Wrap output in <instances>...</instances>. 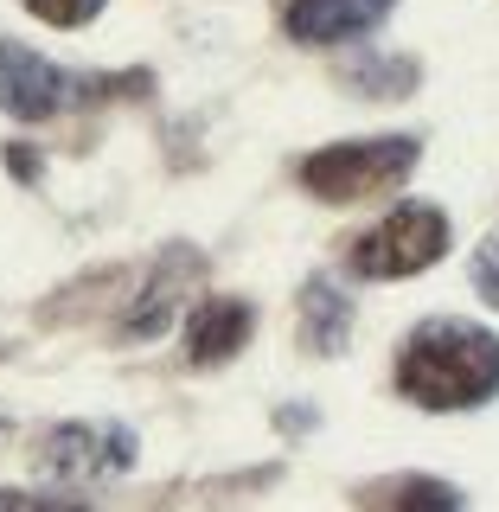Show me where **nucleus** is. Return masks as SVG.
Segmentation results:
<instances>
[{
  "mask_svg": "<svg viewBox=\"0 0 499 512\" xmlns=\"http://www.w3.org/2000/svg\"><path fill=\"white\" fill-rule=\"evenodd\" d=\"M346 90L352 96H378V103H397V96H410L423 84V71H416V58L404 52H378V58H346L340 64Z\"/></svg>",
  "mask_w": 499,
  "mask_h": 512,
  "instance_id": "10",
  "label": "nucleus"
},
{
  "mask_svg": "<svg viewBox=\"0 0 499 512\" xmlns=\"http://www.w3.org/2000/svg\"><path fill=\"white\" fill-rule=\"evenodd\" d=\"M0 506H77V493L71 487H58V493H20V487H7V493H0Z\"/></svg>",
  "mask_w": 499,
  "mask_h": 512,
  "instance_id": "14",
  "label": "nucleus"
},
{
  "mask_svg": "<svg viewBox=\"0 0 499 512\" xmlns=\"http://www.w3.org/2000/svg\"><path fill=\"white\" fill-rule=\"evenodd\" d=\"M26 13L45 20V26H58V32H77V26H90L96 13H103V0H26Z\"/></svg>",
  "mask_w": 499,
  "mask_h": 512,
  "instance_id": "12",
  "label": "nucleus"
},
{
  "mask_svg": "<svg viewBox=\"0 0 499 512\" xmlns=\"http://www.w3.org/2000/svg\"><path fill=\"white\" fill-rule=\"evenodd\" d=\"M365 500L372 506H461V493L448 487V480L410 474V480H378V487H365Z\"/></svg>",
  "mask_w": 499,
  "mask_h": 512,
  "instance_id": "11",
  "label": "nucleus"
},
{
  "mask_svg": "<svg viewBox=\"0 0 499 512\" xmlns=\"http://www.w3.org/2000/svg\"><path fill=\"white\" fill-rule=\"evenodd\" d=\"M250 327H256L250 301H237V295L205 301V308L192 314V333H186L192 365H224V359H237V352L250 346Z\"/></svg>",
  "mask_w": 499,
  "mask_h": 512,
  "instance_id": "8",
  "label": "nucleus"
},
{
  "mask_svg": "<svg viewBox=\"0 0 499 512\" xmlns=\"http://www.w3.org/2000/svg\"><path fill=\"white\" fill-rule=\"evenodd\" d=\"M346 333H352V301L327 276H314L301 288V346L333 359V352H346Z\"/></svg>",
  "mask_w": 499,
  "mask_h": 512,
  "instance_id": "9",
  "label": "nucleus"
},
{
  "mask_svg": "<svg viewBox=\"0 0 499 512\" xmlns=\"http://www.w3.org/2000/svg\"><path fill=\"white\" fill-rule=\"evenodd\" d=\"M474 288H480V301H487V308H499V231L474 250Z\"/></svg>",
  "mask_w": 499,
  "mask_h": 512,
  "instance_id": "13",
  "label": "nucleus"
},
{
  "mask_svg": "<svg viewBox=\"0 0 499 512\" xmlns=\"http://www.w3.org/2000/svg\"><path fill=\"white\" fill-rule=\"evenodd\" d=\"M397 391L423 410H468L499 391V340L468 320H423L397 352Z\"/></svg>",
  "mask_w": 499,
  "mask_h": 512,
  "instance_id": "1",
  "label": "nucleus"
},
{
  "mask_svg": "<svg viewBox=\"0 0 499 512\" xmlns=\"http://www.w3.org/2000/svg\"><path fill=\"white\" fill-rule=\"evenodd\" d=\"M416 141L410 135H378V141H340L301 160V186L327 205H359L372 192H391L404 173L416 167Z\"/></svg>",
  "mask_w": 499,
  "mask_h": 512,
  "instance_id": "2",
  "label": "nucleus"
},
{
  "mask_svg": "<svg viewBox=\"0 0 499 512\" xmlns=\"http://www.w3.org/2000/svg\"><path fill=\"white\" fill-rule=\"evenodd\" d=\"M39 468L58 480H116L135 468V436L116 423H58L39 436Z\"/></svg>",
  "mask_w": 499,
  "mask_h": 512,
  "instance_id": "5",
  "label": "nucleus"
},
{
  "mask_svg": "<svg viewBox=\"0 0 499 512\" xmlns=\"http://www.w3.org/2000/svg\"><path fill=\"white\" fill-rule=\"evenodd\" d=\"M384 13H391V0H288L282 26L301 45H346L359 32H372Z\"/></svg>",
  "mask_w": 499,
  "mask_h": 512,
  "instance_id": "7",
  "label": "nucleus"
},
{
  "mask_svg": "<svg viewBox=\"0 0 499 512\" xmlns=\"http://www.w3.org/2000/svg\"><path fill=\"white\" fill-rule=\"evenodd\" d=\"M199 282V250H167L154 263V276H148V288H141L135 301H128V320H122V340H154L160 327L173 320V308L186 301V288Z\"/></svg>",
  "mask_w": 499,
  "mask_h": 512,
  "instance_id": "6",
  "label": "nucleus"
},
{
  "mask_svg": "<svg viewBox=\"0 0 499 512\" xmlns=\"http://www.w3.org/2000/svg\"><path fill=\"white\" fill-rule=\"evenodd\" d=\"M7 173H20V180H39V154H32V148H7Z\"/></svg>",
  "mask_w": 499,
  "mask_h": 512,
  "instance_id": "15",
  "label": "nucleus"
},
{
  "mask_svg": "<svg viewBox=\"0 0 499 512\" xmlns=\"http://www.w3.org/2000/svg\"><path fill=\"white\" fill-rule=\"evenodd\" d=\"M442 256H448V218L436 205H397L352 244V269L372 282H404V276H423Z\"/></svg>",
  "mask_w": 499,
  "mask_h": 512,
  "instance_id": "3",
  "label": "nucleus"
},
{
  "mask_svg": "<svg viewBox=\"0 0 499 512\" xmlns=\"http://www.w3.org/2000/svg\"><path fill=\"white\" fill-rule=\"evenodd\" d=\"M77 96H103V77H64L52 58H39L32 45L0 39V109L20 122H45L58 109H71Z\"/></svg>",
  "mask_w": 499,
  "mask_h": 512,
  "instance_id": "4",
  "label": "nucleus"
}]
</instances>
